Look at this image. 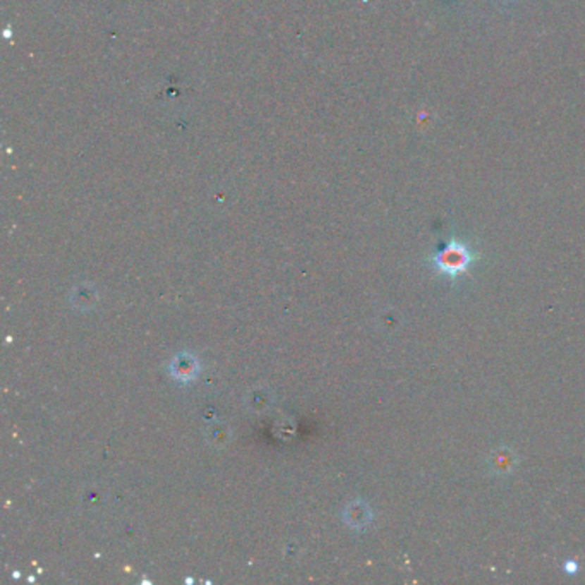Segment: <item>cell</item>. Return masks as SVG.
<instances>
[{
    "label": "cell",
    "instance_id": "7a4b0ae2",
    "mask_svg": "<svg viewBox=\"0 0 585 585\" xmlns=\"http://www.w3.org/2000/svg\"><path fill=\"white\" fill-rule=\"evenodd\" d=\"M489 469L493 470L494 474L501 476V474L512 472L513 467L517 465V457L515 453L510 452L508 448H498L496 452H493V455L489 457Z\"/></svg>",
    "mask_w": 585,
    "mask_h": 585
},
{
    "label": "cell",
    "instance_id": "3957f363",
    "mask_svg": "<svg viewBox=\"0 0 585 585\" xmlns=\"http://www.w3.org/2000/svg\"><path fill=\"white\" fill-rule=\"evenodd\" d=\"M563 570L568 573V575H575L577 572H579V563H577L575 560H568L565 561L563 565Z\"/></svg>",
    "mask_w": 585,
    "mask_h": 585
},
{
    "label": "cell",
    "instance_id": "6da1fadb",
    "mask_svg": "<svg viewBox=\"0 0 585 585\" xmlns=\"http://www.w3.org/2000/svg\"><path fill=\"white\" fill-rule=\"evenodd\" d=\"M477 259H479V254H477L467 242L457 239V237H452V239L445 244V247H441L440 251L434 252L429 258L431 264H433L434 270H436V273L448 276L453 282H455L460 275L467 273L469 268L472 266Z\"/></svg>",
    "mask_w": 585,
    "mask_h": 585
}]
</instances>
